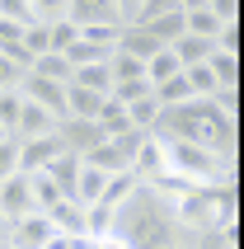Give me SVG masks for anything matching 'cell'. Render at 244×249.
<instances>
[{"mask_svg":"<svg viewBox=\"0 0 244 249\" xmlns=\"http://www.w3.org/2000/svg\"><path fill=\"white\" fill-rule=\"evenodd\" d=\"M108 235H118L127 249H197V240H202L174 216L169 197H160L146 183H136V193L122 207H113Z\"/></svg>","mask_w":244,"mask_h":249,"instance_id":"obj_1","label":"cell"},{"mask_svg":"<svg viewBox=\"0 0 244 249\" xmlns=\"http://www.w3.org/2000/svg\"><path fill=\"white\" fill-rule=\"evenodd\" d=\"M52 235H56V226L47 221V212H28V216L5 226V245L10 249H42Z\"/></svg>","mask_w":244,"mask_h":249,"instance_id":"obj_2","label":"cell"},{"mask_svg":"<svg viewBox=\"0 0 244 249\" xmlns=\"http://www.w3.org/2000/svg\"><path fill=\"white\" fill-rule=\"evenodd\" d=\"M19 94L28 104H38V108H47L52 118H66V85H52V80H42V75H33V71H24Z\"/></svg>","mask_w":244,"mask_h":249,"instance_id":"obj_3","label":"cell"},{"mask_svg":"<svg viewBox=\"0 0 244 249\" xmlns=\"http://www.w3.org/2000/svg\"><path fill=\"white\" fill-rule=\"evenodd\" d=\"M66 19L75 28H118V0H66Z\"/></svg>","mask_w":244,"mask_h":249,"instance_id":"obj_4","label":"cell"},{"mask_svg":"<svg viewBox=\"0 0 244 249\" xmlns=\"http://www.w3.org/2000/svg\"><path fill=\"white\" fill-rule=\"evenodd\" d=\"M33 212V188H28V174H14V179L0 183V221L10 226L19 221V216H28Z\"/></svg>","mask_w":244,"mask_h":249,"instance_id":"obj_5","label":"cell"},{"mask_svg":"<svg viewBox=\"0 0 244 249\" xmlns=\"http://www.w3.org/2000/svg\"><path fill=\"white\" fill-rule=\"evenodd\" d=\"M56 127H61V118H52L47 108H38V104H28L19 108V123H14V141H38V137H56Z\"/></svg>","mask_w":244,"mask_h":249,"instance_id":"obj_6","label":"cell"},{"mask_svg":"<svg viewBox=\"0 0 244 249\" xmlns=\"http://www.w3.org/2000/svg\"><path fill=\"white\" fill-rule=\"evenodd\" d=\"M66 151L61 137H38V141H19V174H38Z\"/></svg>","mask_w":244,"mask_h":249,"instance_id":"obj_7","label":"cell"},{"mask_svg":"<svg viewBox=\"0 0 244 249\" xmlns=\"http://www.w3.org/2000/svg\"><path fill=\"white\" fill-rule=\"evenodd\" d=\"M56 137H61V146H66L70 155H85V151H94L99 141H104V132H99L94 123H75V118H61Z\"/></svg>","mask_w":244,"mask_h":249,"instance_id":"obj_8","label":"cell"},{"mask_svg":"<svg viewBox=\"0 0 244 249\" xmlns=\"http://www.w3.org/2000/svg\"><path fill=\"white\" fill-rule=\"evenodd\" d=\"M42 174H47V179L56 183V193L66 197V202H75V179H80V155H70V151H61L52 160V165L42 169Z\"/></svg>","mask_w":244,"mask_h":249,"instance_id":"obj_9","label":"cell"},{"mask_svg":"<svg viewBox=\"0 0 244 249\" xmlns=\"http://www.w3.org/2000/svg\"><path fill=\"white\" fill-rule=\"evenodd\" d=\"M146 33L160 42V47L178 42V38H183V0H169V10H164V14H155V19L146 24Z\"/></svg>","mask_w":244,"mask_h":249,"instance_id":"obj_10","label":"cell"},{"mask_svg":"<svg viewBox=\"0 0 244 249\" xmlns=\"http://www.w3.org/2000/svg\"><path fill=\"white\" fill-rule=\"evenodd\" d=\"M164 10H169V0H118V28H146Z\"/></svg>","mask_w":244,"mask_h":249,"instance_id":"obj_11","label":"cell"},{"mask_svg":"<svg viewBox=\"0 0 244 249\" xmlns=\"http://www.w3.org/2000/svg\"><path fill=\"white\" fill-rule=\"evenodd\" d=\"M221 42H211V38H192V33H183L178 42H169V52H174V61L183 71L188 66H202V61H211V52H216Z\"/></svg>","mask_w":244,"mask_h":249,"instance_id":"obj_12","label":"cell"},{"mask_svg":"<svg viewBox=\"0 0 244 249\" xmlns=\"http://www.w3.org/2000/svg\"><path fill=\"white\" fill-rule=\"evenodd\" d=\"M132 174H136L141 183H155V179L164 174V146H160L155 137L141 141V151H136V160H132Z\"/></svg>","mask_w":244,"mask_h":249,"instance_id":"obj_13","label":"cell"},{"mask_svg":"<svg viewBox=\"0 0 244 249\" xmlns=\"http://www.w3.org/2000/svg\"><path fill=\"white\" fill-rule=\"evenodd\" d=\"M80 165H85V169H99V174H108V179H113V174H132V165L113 151V141H99L94 151H85Z\"/></svg>","mask_w":244,"mask_h":249,"instance_id":"obj_14","label":"cell"},{"mask_svg":"<svg viewBox=\"0 0 244 249\" xmlns=\"http://www.w3.org/2000/svg\"><path fill=\"white\" fill-rule=\"evenodd\" d=\"M99 108H104L99 94H89V89H80V85H66V118H75V123H94Z\"/></svg>","mask_w":244,"mask_h":249,"instance_id":"obj_15","label":"cell"},{"mask_svg":"<svg viewBox=\"0 0 244 249\" xmlns=\"http://www.w3.org/2000/svg\"><path fill=\"white\" fill-rule=\"evenodd\" d=\"M70 85H80V89H89V94L108 99V94H113V75H108V61H99V66H75V71H70Z\"/></svg>","mask_w":244,"mask_h":249,"instance_id":"obj_16","label":"cell"},{"mask_svg":"<svg viewBox=\"0 0 244 249\" xmlns=\"http://www.w3.org/2000/svg\"><path fill=\"white\" fill-rule=\"evenodd\" d=\"M47 221L61 231V235L70 240H85V207H75V202H56L52 212H47Z\"/></svg>","mask_w":244,"mask_h":249,"instance_id":"obj_17","label":"cell"},{"mask_svg":"<svg viewBox=\"0 0 244 249\" xmlns=\"http://www.w3.org/2000/svg\"><path fill=\"white\" fill-rule=\"evenodd\" d=\"M118 52L136 56V61H150V56L160 52V42L150 38L146 28H122V33H118Z\"/></svg>","mask_w":244,"mask_h":249,"instance_id":"obj_18","label":"cell"},{"mask_svg":"<svg viewBox=\"0 0 244 249\" xmlns=\"http://www.w3.org/2000/svg\"><path fill=\"white\" fill-rule=\"evenodd\" d=\"M207 71L216 75L221 89H240V52H211V61H207Z\"/></svg>","mask_w":244,"mask_h":249,"instance_id":"obj_19","label":"cell"},{"mask_svg":"<svg viewBox=\"0 0 244 249\" xmlns=\"http://www.w3.org/2000/svg\"><path fill=\"white\" fill-rule=\"evenodd\" d=\"M174 75H183V66L174 61V52L169 47H160V52L146 61V80H150V89H160V85H169Z\"/></svg>","mask_w":244,"mask_h":249,"instance_id":"obj_20","label":"cell"},{"mask_svg":"<svg viewBox=\"0 0 244 249\" xmlns=\"http://www.w3.org/2000/svg\"><path fill=\"white\" fill-rule=\"evenodd\" d=\"M104 183H108V174L80 165V179H75V207H94L99 197H104Z\"/></svg>","mask_w":244,"mask_h":249,"instance_id":"obj_21","label":"cell"},{"mask_svg":"<svg viewBox=\"0 0 244 249\" xmlns=\"http://www.w3.org/2000/svg\"><path fill=\"white\" fill-rule=\"evenodd\" d=\"M136 183H141L136 174H113V179L104 183V197H99L94 207H108V212H113V207H122V202L136 193Z\"/></svg>","mask_w":244,"mask_h":249,"instance_id":"obj_22","label":"cell"},{"mask_svg":"<svg viewBox=\"0 0 244 249\" xmlns=\"http://www.w3.org/2000/svg\"><path fill=\"white\" fill-rule=\"evenodd\" d=\"M28 188H33V212H52L56 202H66V197L56 193V183L47 179L42 169H38V174H28Z\"/></svg>","mask_w":244,"mask_h":249,"instance_id":"obj_23","label":"cell"},{"mask_svg":"<svg viewBox=\"0 0 244 249\" xmlns=\"http://www.w3.org/2000/svg\"><path fill=\"white\" fill-rule=\"evenodd\" d=\"M108 75H113V85L146 80V61H136V56H127V52H113L108 56Z\"/></svg>","mask_w":244,"mask_h":249,"instance_id":"obj_24","label":"cell"},{"mask_svg":"<svg viewBox=\"0 0 244 249\" xmlns=\"http://www.w3.org/2000/svg\"><path fill=\"white\" fill-rule=\"evenodd\" d=\"M28 71H33V75H42V80H52V85H70V61H66V56H56V52L38 56Z\"/></svg>","mask_w":244,"mask_h":249,"instance_id":"obj_25","label":"cell"},{"mask_svg":"<svg viewBox=\"0 0 244 249\" xmlns=\"http://www.w3.org/2000/svg\"><path fill=\"white\" fill-rule=\"evenodd\" d=\"M155 104H160V108H183V104H192L188 80H183V75H174L169 85H160V89H155Z\"/></svg>","mask_w":244,"mask_h":249,"instance_id":"obj_26","label":"cell"},{"mask_svg":"<svg viewBox=\"0 0 244 249\" xmlns=\"http://www.w3.org/2000/svg\"><path fill=\"white\" fill-rule=\"evenodd\" d=\"M19 108H24V94H19V89H0V132H5V137H14Z\"/></svg>","mask_w":244,"mask_h":249,"instance_id":"obj_27","label":"cell"},{"mask_svg":"<svg viewBox=\"0 0 244 249\" xmlns=\"http://www.w3.org/2000/svg\"><path fill=\"white\" fill-rule=\"evenodd\" d=\"M47 38H52V52H56V56H66L70 47L80 42V28L70 24V19H56V24L47 28Z\"/></svg>","mask_w":244,"mask_h":249,"instance_id":"obj_28","label":"cell"},{"mask_svg":"<svg viewBox=\"0 0 244 249\" xmlns=\"http://www.w3.org/2000/svg\"><path fill=\"white\" fill-rule=\"evenodd\" d=\"M19 174V141L14 137H0V183Z\"/></svg>","mask_w":244,"mask_h":249,"instance_id":"obj_29","label":"cell"},{"mask_svg":"<svg viewBox=\"0 0 244 249\" xmlns=\"http://www.w3.org/2000/svg\"><path fill=\"white\" fill-rule=\"evenodd\" d=\"M240 231H211V235H202L197 240V249H240Z\"/></svg>","mask_w":244,"mask_h":249,"instance_id":"obj_30","label":"cell"},{"mask_svg":"<svg viewBox=\"0 0 244 249\" xmlns=\"http://www.w3.org/2000/svg\"><path fill=\"white\" fill-rule=\"evenodd\" d=\"M19 80H24V66H14L10 56H0V89H19Z\"/></svg>","mask_w":244,"mask_h":249,"instance_id":"obj_31","label":"cell"},{"mask_svg":"<svg viewBox=\"0 0 244 249\" xmlns=\"http://www.w3.org/2000/svg\"><path fill=\"white\" fill-rule=\"evenodd\" d=\"M0 249H10V245H0Z\"/></svg>","mask_w":244,"mask_h":249,"instance_id":"obj_32","label":"cell"},{"mask_svg":"<svg viewBox=\"0 0 244 249\" xmlns=\"http://www.w3.org/2000/svg\"><path fill=\"white\" fill-rule=\"evenodd\" d=\"M0 137H5V132H0Z\"/></svg>","mask_w":244,"mask_h":249,"instance_id":"obj_33","label":"cell"}]
</instances>
